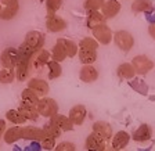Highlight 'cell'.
<instances>
[{"mask_svg": "<svg viewBox=\"0 0 155 151\" xmlns=\"http://www.w3.org/2000/svg\"><path fill=\"white\" fill-rule=\"evenodd\" d=\"M112 42L115 43V46L119 49V50L127 53V52H130L133 49V46H134V38H133V35L130 32H127L125 29H120V31H116V32L114 33Z\"/></svg>", "mask_w": 155, "mask_h": 151, "instance_id": "6da1fadb", "label": "cell"}, {"mask_svg": "<svg viewBox=\"0 0 155 151\" xmlns=\"http://www.w3.org/2000/svg\"><path fill=\"white\" fill-rule=\"evenodd\" d=\"M36 107H38L39 115L43 116V118L50 119L58 114V104L54 99H51V97H47V96L42 97Z\"/></svg>", "mask_w": 155, "mask_h": 151, "instance_id": "7a4b0ae2", "label": "cell"}, {"mask_svg": "<svg viewBox=\"0 0 155 151\" xmlns=\"http://www.w3.org/2000/svg\"><path fill=\"white\" fill-rule=\"evenodd\" d=\"M132 65L134 67L136 74L140 75V76H144V75H147L152 68H154L155 64H154V61H152L148 55L139 54V55H136V57H133Z\"/></svg>", "mask_w": 155, "mask_h": 151, "instance_id": "3957f363", "label": "cell"}, {"mask_svg": "<svg viewBox=\"0 0 155 151\" xmlns=\"http://www.w3.org/2000/svg\"><path fill=\"white\" fill-rule=\"evenodd\" d=\"M19 60V53L18 49L15 47H6L0 54V64L3 68L7 69H14L18 64Z\"/></svg>", "mask_w": 155, "mask_h": 151, "instance_id": "277c9868", "label": "cell"}, {"mask_svg": "<svg viewBox=\"0 0 155 151\" xmlns=\"http://www.w3.org/2000/svg\"><path fill=\"white\" fill-rule=\"evenodd\" d=\"M91 33H93V38L96 39L100 45H110L114 40V32L111 31V28L107 24H101V25L96 26V28L91 29Z\"/></svg>", "mask_w": 155, "mask_h": 151, "instance_id": "5b68a950", "label": "cell"}, {"mask_svg": "<svg viewBox=\"0 0 155 151\" xmlns=\"http://www.w3.org/2000/svg\"><path fill=\"white\" fill-rule=\"evenodd\" d=\"M84 148H86L87 151H105L107 150V140H104L101 136L91 132L90 135L86 137Z\"/></svg>", "mask_w": 155, "mask_h": 151, "instance_id": "8992f818", "label": "cell"}, {"mask_svg": "<svg viewBox=\"0 0 155 151\" xmlns=\"http://www.w3.org/2000/svg\"><path fill=\"white\" fill-rule=\"evenodd\" d=\"M130 139H132V136H130L127 132L119 130V132H116L115 135L112 136V139H111V147H112L115 151H123L127 146H129Z\"/></svg>", "mask_w": 155, "mask_h": 151, "instance_id": "52a82bcc", "label": "cell"}, {"mask_svg": "<svg viewBox=\"0 0 155 151\" xmlns=\"http://www.w3.org/2000/svg\"><path fill=\"white\" fill-rule=\"evenodd\" d=\"M24 43H26L29 47H32L35 52H39L45 46V36H43L42 32H39V31H31V32H28L25 35Z\"/></svg>", "mask_w": 155, "mask_h": 151, "instance_id": "ba28073f", "label": "cell"}, {"mask_svg": "<svg viewBox=\"0 0 155 151\" xmlns=\"http://www.w3.org/2000/svg\"><path fill=\"white\" fill-rule=\"evenodd\" d=\"M46 28L48 32L51 33H58L62 32L67 28V21L60 15H47L46 17Z\"/></svg>", "mask_w": 155, "mask_h": 151, "instance_id": "9c48e42d", "label": "cell"}, {"mask_svg": "<svg viewBox=\"0 0 155 151\" xmlns=\"http://www.w3.org/2000/svg\"><path fill=\"white\" fill-rule=\"evenodd\" d=\"M31 69H32V61L19 58L17 67L14 68L15 79L19 80V82H25V80H28V76L31 75Z\"/></svg>", "mask_w": 155, "mask_h": 151, "instance_id": "30bf717a", "label": "cell"}, {"mask_svg": "<svg viewBox=\"0 0 155 151\" xmlns=\"http://www.w3.org/2000/svg\"><path fill=\"white\" fill-rule=\"evenodd\" d=\"M29 89H32L39 97H46L48 93V83L47 80L42 79V78H31L28 80V86Z\"/></svg>", "mask_w": 155, "mask_h": 151, "instance_id": "8fae6325", "label": "cell"}, {"mask_svg": "<svg viewBox=\"0 0 155 151\" xmlns=\"http://www.w3.org/2000/svg\"><path fill=\"white\" fill-rule=\"evenodd\" d=\"M69 119L72 121L74 125H83V122L86 121V116H87V109L83 104H76L71 109H69V114H68Z\"/></svg>", "mask_w": 155, "mask_h": 151, "instance_id": "7c38bea8", "label": "cell"}, {"mask_svg": "<svg viewBox=\"0 0 155 151\" xmlns=\"http://www.w3.org/2000/svg\"><path fill=\"white\" fill-rule=\"evenodd\" d=\"M132 139L136 143H147L152 139V128L147 123H143L136 129L132 135Z\"/></svg>", "mask_w": 155, "mask_h": 151, "instance_id": "4fadbf2b", "label": "cell"}, {"mask_svg": "<svg viewBox=\"0 0 155 151\" xmlns=\"http://www.w3.org/2000/svg\"><path fill=\"white\" fill-rule=\"evenodd\" d=\"M120 8H122V6H120V3L118 0H105V3L101 7L100 11L105 17V19H111V18H115L120 13Z\"/></svg>", "mask_w": 155, "mask_h": 151, "instance_id": "5bb4252c", "label": "cell"}, {"mask_svg": "<svg viewBox=\"0 0 155 151\" xmlns=\"http://www.w3.org/2000/svg\"><path fill=\"white\" fill-rule=\"evenodd\" d=\"M91 129H93V132L96 133V135L101 136L107 142L111 140L114 136V130H112V128H111V125L108 122H104V121H96V122L93 123V126H91Z\"/></svg>", "mask_w": 155, "mask_h": 151, "instance_id": "9a60e30c", "label": "cell"}, {"mask_svg": "<svg viewBox=\"0 0 155 151\" xmlns=\"http://www.w3.org/2000/svg\"><path fill=\"white\" fill-rule=\"evenodd\" d=\"M50 122L54 126H57L61 132H71L75 126L74 123H72V121L69 119V116L62 115V114H57V115H54L53 118H50Z\"/></svg>", "mask_w": 155, "mask_h": 151, "instance_id": "2e32d148", "label": "cell"}, {"mask_svg": "<svg viewBox=\"0 0 155 151\" xmlns=\"http://www.w3.org/2000/svg\"><path fill=\"white\" fill-rule=\"evenodd\" d=\"M79 78L84 83H93L98 79V71L93 65H83L79 71Z\"/></svg>", "mask_w": 155, "mask_h": 151, "instance_id": "e0dca14e", "label": "cell"}, {"mask_svg": "<svg viewBox=\"0 0 155 151\" xmlns=\"http://www.w3.org/2000/svg\"><path fill=\"white\" fill-rule=\"evenodd\" d=\"M3 139L7 144H14V143H17L18 140L22 139V128L18 125H14V126H11V128H8L6 132H4Z\"/></svg>", "mask_w": 155, "mask_h": 151, "instance_id": "ac0fdd59", "label": "cell"}, {"mask_svg": "<svg viewBox=\"0 0 155 151\" xmlns=\"http://www.w3.org/2000/svg\"><path fill=\"white\" fill-rule=\"evenodd\" d=\"M43 136V129L36 126H24L22 128V139L29 142H40Z\"/></svg>", "mask_w": 155, "mask_h": 151, "instance_id": "d6986e66", "label": "cell"}, {"mask_svg": "<svg viewBox=\"0 0 155 151\" xmlns=\"http://www.w3.org/2000/svg\"><path fill=\"white\" fill-rule=\"evenodd\" d=\"M18 108H19V111L24 114L26 121H38L39 111H38V107L36 106L28 104V103H25V101H19Z\"/></svg>", "mask_w": 155, "mask_h": 151, "instance_id": "ffe728a7", "label": "cell"}, {"mask_svg": "<svg viewBox=\"0 0 155 151\" xmlns=\"http://www.w3.org/2000/svg\"><path fill=\"white\" fill-rule=\"evenodd\" d=\"M116 75L120 79H126V80H132L136 76V69L132 65V62H122L119 67L116 68Z\"/></svg>", "mask_w": 155, "mask_h": 151, "instance_id": "44dd1931", "label": "cell"}, {"mask_svg": "<svg viewBox=\"0 0 155 151\" xmlns=\"http://www.w3.org/2000/svg\"><path fill=\"white\" fill-rule=\"evenodd\" d=\"M105 24V17L103 15L101 11H87L86 17V26L89 29H93L96 26Z\"/></svg>", "mask_w": 155, "mask_h": 151, "instance_id": "7402d4cb", "label": "cell"}, {"mask_svg": "<svg viewBox=\"0 0 155 151\" xmlns=\"http://www.w3.org/2000/svg\"><path fill=\"white\" fill-rule=\"evenodd\" d=\"M50 57H51V53L50 52L45 50V49L39 50V52H36L35 57H33V60H32V67L36 68V69L43 68L45 65H47L48 61H50Z\"/></svg>", "mask_w": 155, "mask_h": 151, "instance_id": "603a6c76", "label": "cell"}, {"mask_svg": "<svg viewBox=\"0 0 155 151\" xmlns=\"http://www.w3.org/2000/svg\"><path fill=\"white\" fill-rule=\"evenodd\" d=\"M79 61L83 65H91L97 60V52L96 50H86V49H79L78 52Z\"/></svg>", "mask_w": 155, "mask_h": 151, "instance_id": "cb8c5ba5", "label": "cell"}, {"mask_svg": "<svg viewBox=\"0 0 155 151\" xmlns=\"http://www.w3.org/2000/svg\"><path fill=\"white\" fill-rule=\"evenodd\" d=\"M132 11L134 14H139V13H151L154 10V6L150 0H134L130 6Z\"/></svg>", "mask_w": 155, "mask_h": 151, "instance_id": "d4e9b609", "label": "cell"}, {"mask_svg": "<svg viewBox=\"0 0 155 151\" xmlns=\"http://www.w3.org/2000/svg\"><path fill=\"white\" fill-rule=\"evenodd\" d=\"M67 57H68V53H67V50H65L64 45L57 39V43H55L51 49V60H54V61H57V62H62Z\"/></svg>", "mask_w": 155, "mask_h": 151, "instance_id": "484cf974", "label": "cell"}, {"mask_svg": "<svg viewBox=\"0 0 155 151\" xmlns=\"http://www.w3.org/2000/svg\"><path fill=\"white\" fill-rule=\"evenodd\" d=\"M6 119L8 121V122L14 123V125H24V123L26 122V118L24 116V114L19 111V108L17 109H8L6 112Z\"/></svg>", "mask_w": 155, "mask_h": 151, "instance_id": "4316f807", "label": "cell"}, {"mask_svg": "<svg viewBox=\"0 0 155 151\" xmlns=\"http://www.w3.org/2000/svg\"><path fill=\"white\" fill-rule=\"evenodd\" d=\"M46 67H47V76L50 80H54L61 76L62 68H61V65H60V62L54 61V60H50Z\"/></svg>", "mask_w": 155, "mask_h": 151, "instance_id": "83f0119b", "label": "cell"}, {"mask_svg": "<svg viewBox=\"0 0 155 151\" xmlns=\"http://www.w3.org/2000/svg\"><path fill=\"white\" fill-rule=\"evenodd\" d=\"M40 99H42V97H39L38 94H36L32 89H29V87L24 89L22 93H21V101H25V103L32 104V106H38Z\"/></svg>", "mask_w": 155, "mask_h": 151, "instance_id": "f1b7e54d", "label": "cell"}, {"mask_svg": "<svg viewBox=\"0 0 155 151\" xmlns=\"http://www.w3.org/2000/svg\"><path fill=\"white\" fill-rule=\"evenodd\" d=\"M58 40H60V42L64 45L65 50H67V53H68V57L74 58L75 55H78L79 47H78V45L74 42V40H71V39H65V38H60Z\"/></svg>", "mask_w": 155, "mask_h": 151, "instance_id": "f546056e", "label": "cell"}, {"mask_svg": "<svg viewBox=\"0 0 155 151\" xmlns=\"http://www.w3.org/2000/svg\"><path fill=\"white\" fill-rule=\"evenodd\" d=\"M18 53H19V58H22V60H28V61H32L33 57H35V54H36L35 50H33L32 47H29L26 43L19 45Z\"/></svg>", "mask_w": 155, "mask_h": 151, "instance_id": "4dcf8cb0", "label": "cell"}, {"mask_svg": "<svg viewBox=\"0 0 155 151\" xmlns=\"http://www.w3.org/2000/svg\"><path fill=\"white\" fill-rule=\"evenodd\" d=\"M14 79H15L14 69H7V68L0 69V83H2V85H10V83H13Z\"/></svg>", "mask_w": 155, "mask_h": 151, "instance_id": "1f68e13d", "label": "cell"}, {"mask_svg": "<svg viewBox=\"0 0 155 151\" xmlns=\"http://www.w3.org/2000/svg\"><path fill=\"white\" fill-rule=\"evenodd\" d=\"M100 43L97 42L94 38H90V36H87V38H83L79 43V49H86V50H96L98 49Z\"/></svg>", "mask_w": 155, "mask_h": 151, "instance_id": "d6a6232c", "label": "cell"}, {"mask_svg": "<svg viewBox=\"0 0 155 151\" xmlns=\"http://www.w3.org/2000/svg\"><path fill=\"white\" fill-rule=\"evenodd\" d=\"M62 0H46V10L47 15H55L57 11L61 8Z\"/></svg>", "mask_w": 155, "mask_h": 151, "instance_id": "836d02e7", "label": "cell"}, {"mask_svg": "<svg viewBox=\"0 0 155 151\" xmlns=\"http://www.w3.org/2000/svg\"><path fill=\"white\" fill-rule=\"evenodd\" d=\"M19 7H3L2 13H0V18L3 21H10V19L15 18V15L18 14Z\"/></svg>", "mask_w": 155, "mask_h": 151, "instance_id": "e575fe53", "label": "cell"}, {"mask_svg": "<svg viewBox=\"0 0 155 151\" xmlns=\"http://www.w3.org/2000/svg\"><path fill=\"white\" fill-rule=\"evenodd\" d=\"M55 140L57 139H54V137H50V136H47V135H45L43 133V136H42V139H40V147L43 148V150H46V151H51V150H54L55 148Z\"/></svg>", "mask_w": 155, "mask_h": 151, "instance_id": "d590c367", "label": "cell"}, {"mask_svg": "<svg viewBox=\"0 0 155 151\" xmlns=\"http://www.w3.org/2000/svg\"><path fill=\"white\" fill-rule=\"evenodd\" d=\"M105 0H84L83 7L86 11H100Z\"/></svg>", "mask_w": 155, "mask_h": 151, "instance_id": "8d00e7d4", "label": "cell"}, {"mask_svg": "<svg viewBox=\"0 0 155 151\" xmlns=\"http://www.w3.org/2000/svg\"><path fill=\"white\" fill-rule=\"evenodd\" d=\"M43 133H45V135H47V136H50V137H54V139H58L60 137V136H61V130H60V129L57 128V126H54L53 125L51 122H50V121H48L47 123H46L45 126H43Z\"/></svg>", "mask_w": 155, "mask_h": 151, "instance_id": "74e56055", "label": "cell"}, {"mask_svg": "<svg viewBox=\"0 0 155 151\" xmlns=\"http://www.w3.org/2000/svg\"><path fill=\"white\" fill-rule=\"evenodd\" d=\"M53 151H76V147L71 142H62L55 146V148Z\"/></svg>", "mask_w": 155, "mask_h": 151, "instance_id": "f35d334b", "label": "cell"}, {"mask_svg": "<svg viewBox=\"0 0 155 151\" xmlns=\"http://www.w3.org/2000/svg\"><path fill=\"white\" fill-rule=\"evenodd\" d=\"M3 7H19V0H0Z\"/></svg>", "mask_w": 155, "mask_h": 151, "instance_id": "ab89813d", "label": "cell"}, {"mask_svg": "<svg viewBox=\"0 0 155 151\" xmlns=\"http://www.w3.org/2000/svg\"><path fill=\"white\" fill-rule=\"evenodd\" d=\"M7 130V126H6V121L4 119H0V139L3 137L4 132Z\"/></svg>", "mask_w": 155, "mask_h": 151, "instance_id": "60d3db41", "label": "cell"}, {"mask_svg": "<svg viewBox=\"0 0 155 151\" xmlns=\"http://www.w3.org/2000/svg\"><path fill=\"white\" fill-rule=\"evenodd\" d=\"M148 35L155 40V22L150 24V26H148Z\"/></svg>", "mask_w": 155, "mask_h": 151, "instance_id": "b9f144b4", "label": "cell"}, {"mask_svg": "<svg viewBox=\"0 0 155 151\" xmlns=\"http://www.w3.org/2000/svg\"><path fill=\"white\" fill-rule=\"evenodd\" d=\"M105 151H115V150H114V148L112 147H111V148H107V150Z\"/></svg>", "mask_w": 155, "mask_h": 151, "instance_id": "7bdbcfd3", "label": "cell"}, {"mask_svg": "<svg viewBox=\"0 0 155 151\" xmlns=\"http://www.w3.org/2000/svg\"><path fill=\"white\" fill-rule=\"evenodd\" d=\"M2 8H3V6H2V3H0V13H2Z\"/></svg>", "mask_w": 155, "mask_h": 151, "instance_id": "ee69618b", "label": "cell"}]
</instances>
